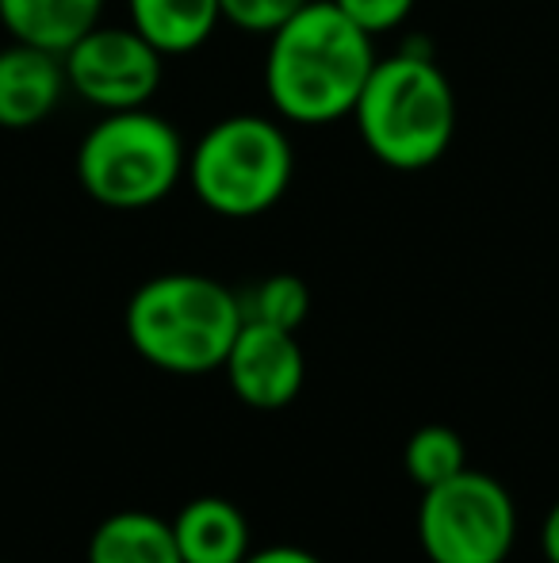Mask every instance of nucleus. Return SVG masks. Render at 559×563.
Here are the masks:
<instances>
[{
	"instance_id": "nucleus-1",
	"label": "nucleus",
	"mask_w": 559,
	"mask_h": 563,
	"mask_svg": "<svg viewBox=\"0 0 559 563\" xmlns=\"http://www.w3.org/2000/svg\"><path fill=\"white\" fill-rule=\"evenodd\" d=\"M372 66V35L334 0H311L269 35L265 97L288 123H337L353 115Z\"/></svg>"
},
{
	"instance_id": "nucleus-2",
	"label": "nucleus",
	"mask_w": 559,
	"mask_h": 563,
	"mask_svg": "<svg viewBox=\"0 0 559 563\" xmlns=\"http://www.w3.org/2000/svg\"><path fill=\"white\" fill-rule=\"evenodd\" d=\"M242 322V299L200 273H165L131 296L123 327L146 364L172 376H208L226 364Z\"/></svg>"
},
{
	"instance_id": "nucleus-3",
	"label": "nucleus",
	"mask_w": 559,
	"mask_h": 563,
	"mask_svg": "<svg viewBox=\"0 0 559 563\" xmlns=\"http://www.w3.org/2000/svg\"><path fill=\"white\" fill-rule=\"evenodd\" d=\"M353 119L376 162L395 173H422L452 146V85L433 54L399 51L391 58H376Z\"/></svg>"
},
{
	"instance_id": "nucleus-4",
	"label": "nucleus",
	"mask_w": 559,
	"mask_h": 563,
	"mask_svg": "<svg viewBox=\"0 0 559 563\" xmlns=\"http://www.w3.org/2000/svg\"><path fill=\"white\" fill-rule=\"evenodd\" d=\"M185 169L188 157L177 126L146 108L104 112L77 146V180L85 196L112 211L161 203Z\"/></svg>"
},
{
	"instance_id": "nucleus-5",
	"label": "nucleus",
	"mask_w": 559,
	"mask_h": 563,
	"mask_svg": "<svg viewBox=\"0 0 559 563\" xmlns=\"http://www.w3.org/2000/svg\"><path fill=\"white\" fill-rule=\"evenodd\" d=\"M291 142L277 119L226 115L200 134L188 154V180L208 211L257 219L277 208L291 185Z\"/></svg>"
},
{
	"instance_id": "nucleus-6",
	"label": "nucleus",
	"mask_w": 559,
	"mask_h": 563,
	"mask_svg": "<svg viewBox=\"0 0 559 563\" xmlns=\"http://www.w3.org/2000/svg\"><path fill=\"white\" fill-rule=\"evenodd\" d=\"M514 537V498L494 475L463 467L422 490L418 544L429 563H506Z\"/></svg>"
},
{
	"instance_id": "nucleus-7",
	"label": "nucleus",
	"mask_w": 559,
	"mask_h": 563,
	"mask_svg": "<svg viewBox=\"0 0 559 563\" xmlns=\"http://www.w3.org/2000/svg\"><path fill=\"white\" fill-rule=\"evenodd\" d=\"M66 85L100 112H131L157 97L165 54L154 51L135 27H92L66 54Z\"/></svg>"
},
{
	"instance_id": "nucleus-8",
	"label": "nucleus",
	"mask_w": 559,
	"mask_h": 563,
	"mask_svg": "<svg viewBox=\"0 0 559 563\" xmlns=\"http://www.w3.org/2000/svg\"><path fill=\"white\" fill-rule=\"evenodd\" d=\"M231 391L254 410H280L303 391L306 356L295 330L246 319L223 364Z\"/></svg>"
},
{
	"instance_id": "nucleus-9",
	"label": "nucleus",
	"mask_w": 559,
	"mask_h": 563,
	"mask_svg": "<svg viewBox=\"0 0 559 563\" xmlns=\"http://www.w3.org/2000/svg\"><path fill=\"white\" fill-rule=\"evenodd\" d=\"M66 62L43 46L15 43L0 51V126L31 131L58 108L66 92Z\"/></svg>"
},
{
	"instance_id": "nucleus-10",
	"label": "nucleus",
	"mask_w": 559,
	"mask_h": 563,
	"mask_svg": "<svg viewBox=\"0 0 559 563\" xmlns=\"http://www.w3.org/2000/svg\"><path fill=\"white\" fill-rule=\"evenodd\" d=\"M180 563H246L254 552L249 521L231 498H192L172 518Z\"/></svg>"
},
{
	"instance_id": "nucleus-11",
	"label": "nucleus",
	"mask_w": 559,
	"mask_h": 563,
	"mask_svg": "<svg viewBox=\"0 0 559 563\" xmlns=\"http://www.w3.org/2000/svg\"><path fill=\"white\" fill-rule=\"evenodd\" d=\"M104 0H0V23L15 43L66 54L100 23Z\"/></svg>"
},
{
	"instance_id": "nucleus-12",
	"label": "nucleus",
	"mask_w": 559,
	"mask_h": 563,
	"mask_svg": "<svg viewBox=\"0 0 559 563\" xmlns=\"http://www.w3.org/2000/svg\"><path fill=\"white\" fill-rule=\"evenodd\" d=\"M127 8L131 27L165 58L200 51L223 20L219 0H127Z\"/></svg>"
},
{
	"instance_id": "nucleus-13",
	"label": "nucleus",
	"mask_w": 559,
	"mask_h": 563,
	"mask_svg": "<svg viewBox=\"0 0 559 563\" xmlns=\"http://www.w3.org/2000/svg\"><path fill=\"white\" fill-rule=\"evenodd\" d=\"M89 563H180L172 521L149 510H115L92 529Z\"/></svg>"
},
{
	"instance_id": "nucleus-14",
	"label": "nucleus",
	"mask_w": 559,
	"mask_h": 563,
	"mask_svg": "<svg viewBox=\"0 0 559 563\" xmlns=\"http://www.w3.org/2000/svg\"><path fill=\"white\" fill-rule=\"evenodd\" d=\"M403 464L406 475L425 490V487H437V483L452 479L456 472L468 467V445L463 438L452 430V426H422V430L411 433L403 449Z\"/></svg>"
},
{
	"instance_id": "nucleus-15",
	"label": "nucleus",
	"mask_w": 559,
	"mask_h": 563,
	"mask_svg": "<svg viewBox=\"0 0 559 563\" xmlns=\"http://www.w3.org/2000/svg\"><path fill=\"white\" fill-rule=\"evenodd\" d=\"M242 299V314L254 322H269V327L280 330H295L306 322L311 314V288H306L299 276L291 273H277V276H265L257 288H249Z\"/></svg>"
},
{
	"instance_id": "nucleus-16",
	"label": "nucleus",
	"mask_w": 559,
	"mask_h": 563,
	"mask_svg": "<svg viewBox=\"0 0 559 563\" xmlns=\"http://www.w3.org/2000/svg\"><path fill=\"white\" fill-rule=\"evenodd\" d=\"M303 4H311V0H219L223 20H231L242 31H254V35H272Z\"/></svg>"
},
{
	"instance_id": "nucleus-17",
	"label": "nucleus",
	"mask_w": 559,
	"mask_h": 563,
	"mask_svg": "<svg viewBox=\"0 0 559 563\" xmlns=\"http://www.w3.org/2000/svg\"><path fill=\"white\" fill-rule=\"evenodd\" d=\"M334 4L365 35H388V31L403 27L406 15L414 12V0H334Z\"/></svg>"
},
{
	"instance_id": "nucleus-18",
	"label": "nucleus",
	"mask_w": 559,
	"mask_h": 563,
	"mask_svg": "<svg viewBox=\"0 0 559 563\" xmlns=\"http://www.w3.org/2000/svg\"><path fill=\"white\" fill-rule=\"evenodd\" d=\"M246 563H322L314 552L299 549V544H269V549H254Z\"/></svg>"
},
{
	"instance_id": "nucleus-19",
	"label": "nucleus",
	"mask_w": 559,
	"mask_h": 563,
	"mask_svg": "<svg viewBox=\"0 0 559 563\" xmlns=\"http://www.w3.org/2000/svg\"><path fill=\"white\" fill-rule=\"evenodd\" d=\"M540 552L548 563H559V503L545 514V526H540Z\"/></svg>"
}]
</instances>
